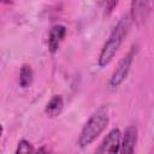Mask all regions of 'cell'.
Here are the masks:
<instances>
[{
  "label": "cell",
  "mask_w": 154,
  "mask_h": 154,
  "mask_svg": "<svg viewBox=\"0 0 154 154\" xmlns=\"http://www.w3.org/2000/svg\"><path fill=\"white\" fill-rule=\"evenodd\" d=\"M109 123V114L106 107L97 108L83 125L77 143L81 148H85L91 144L107 128Z\"/></svg>",
  "instance_id": "2"
},
{
  "label": "cell",
  "mask_w": 154,
  "mask_h": 154,
  "mask_svg": "<svg viewBox=\"0 0 154 154\" xmlns=\"http://www.w3.org/2000/svg\"><path fill=\"white\" fill-rule=\"evenodd\" d=\"M131 17L130 14H124L114 25V28L112 29L108 38L106 40V42L103 43L99 58H97V64L100 67H105L107 66L113 58L116 57L117 52L119 51L122 43L124 42L125 37L128 36L130 28H131Z\"/></svg>",
  "instance_id": "1"
},
{
  "label": "cell",
  "mask_w": 154,
  "mask_h": 154,
  "mask_svg": "<svg viewBox=\"0 0 154 154\" xmlns=\"http://www.w3.org/2000/svg\"><path fill=\"white\" fill-rule=\"evenodd\" d=\"M122 136L123 135L118 128L112 129L101 141L94 154H119Z\"/></svg>",
  "instance_id": "4"
},
{
  "label": "cell",
  "mask_w": 154,
  "mask_h": 154,
  "mask_svg": "<svg viewBox=\"0 0 154 154\" xmlns=\"http://www.w3.org/2000/svg\"><path fill=\"white\" fill-rule=\"evenodd\" d=\"M34 147L32 144L25 140V138H22L18 144H17V148H16V152L14 154H34Z\"/></svg>",
  "instance_id": "10"
},
{
  "label": "cell",
  "mask_w": 154,
  "mask_h": 154,
  "mask_svg": "<svg viewBox=\"0 0 154 154\" xmlns=\"http://www.w3.org/2000/svg\"><path fill=\"white\" fill-rule=\"evenodd\" d=\"M34 81V72L29 64H23L19 70V85L22 88H28Z\"/></svg>",
  "instance_id": "9"
},
{
  "label": "cell",
  "mask_w": 154,
  "mask_h": 154,
  "mask_svg": "<svg viewBox=\"0 0 154 154\" xmlns=\"http://www.w3.org/2000/svg\"><path fill=\"white\" fill-rule=\"evenodd\" d=\"M150 5L152 4L148 1H132L130 5L131 20H135L136 23H143L148 17V13L150 11Z\"/></svg>",
  "instance_id": "7"
},
{
  "label": "cell",
  "mask_w": 154,
  "mask_h": 154,
  "mask_svg": "<svg viewBox=\"0 0 154 154\" xmlns=\"http://www.w3.org/2000/svg\"><path fill=\"white\" fill-rule=\"evenodd\" d=\"M34 154H53V153H52V152H51V150H49L47 147L42 146V147H40V148H38V149H37V150L34 153Z\"/></svg>",
  "instance_id": "11"
},
{
  "label": "cell",
  "mask_w": 154,
  "mask_h": 154,
  "mask_svg": "<svg viewBox=\"0 0 154 154\" xmlns=\"http://www.w3.org/2000/svg\"><path fill=\"white\" fill-rule=\"evenodd\" d=\"M138 138V130L135 125L126 126L120 143L119 154H136V144Z\"/></svg>",
  "instance_id": "5"
},
{
  "label": "cell",
  "mask_w": 154,
  "mask_h": 154,
  "mask_svg": "<svg viewBox=\"0 0 154 154\" xmlns=\"http://www.w3.org/2000/svg\"><path fill=\"white\" fill-rule=\"evenodd\" d=\"M64 108V99L61 95H53L45 107V113L49 118L58 117Z\"/></svg>",
  "instance_id": "8"
},
{
  "label": "cell",
  "mask_w": 154,
  "mask_h": 154,
  "mask_svg": "<svg viewBox=\"0 0 154 154\" xmlns=\"http://www.w3.org/2000/svg\"><path fill=\"white\" fill-rule=\"evenodd\" d=\"M66 36V26L63 24H55L51 28L48 34V49L51 53H55L59 49L60 43Z\"/></svg>",
  "instance_id": "6"
},
{
  "label": "cell",
  "mask_w": 154,
  "mask_h": 154,
  "mask_svg": "<svg viewBox=\"0 0 154 154\" xmlns=\"http://www.w3.org/2000/svg\"><path fill=\"white\" fill-rule=\"evenodd\" d=\"M152 6H153V8H154V2H153V4H152Z\"/></svg>",
  "instance_id": "12"
},
{
  "label": "cell",
  "mask_w": 154,
  "mask_h": 154,
  "mask_svg": "<svg viewBox=\"0 0 154 154\" xmlns=\"http://www.w3.org/2000/svg\"><path fill=\"white\" fill-rule=\"evenodd\" d=\"M136 53H137V46H132L129 49V52L118 61L116 69L113 70V72L109 77V81H108V87L111 89L118 88L125 81V78L128 77L129 71L131 69V65L134 63Z\"/></svg>",
  "instance_id": "3"
}]
</instances>
